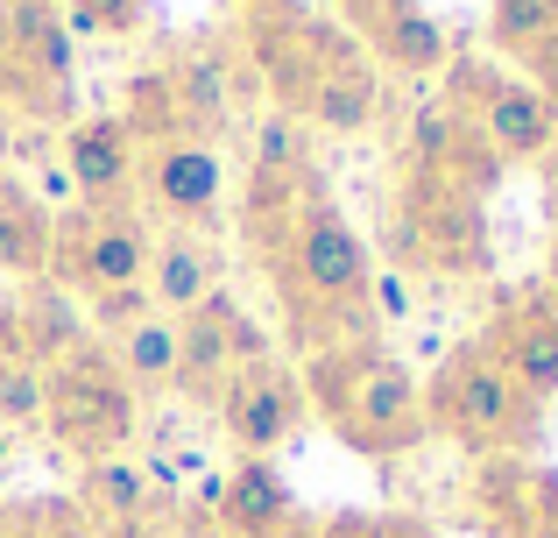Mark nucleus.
<instances>
[{
  "mask_svg": "<svg viewBox=\"0 0 558 538\" xmlns=\"http://www.w3.org/2000/svg\"><path fill=\"white\" fill-rule=\"evenodd\" d=\"M298 383H304V404L332 426V440L354 446L361 461H403L432 440L417 369L381 355L375 340H340L304 355Z\"/></svg>",
  "mask_w": 558,
  "mask_h": 538,
  "instance_id": "1",
  "label": "nucleus"
},
{
  "mask_svg": "<svg viewBox=\"0 0 558 538\" xmlns=\"http://www.w3.org/2000/svg\"><path fill=\"white\" fill-rule=\"evenodd\" d=\"M424 426L438 440L466 446V454L488 461H517L537 446V426H545V404H531L517 390V375L488 355L481 340H460L424 383Z\"/></svg>",
  "mask_w": 558,
  "mask_h": 538,
  "instance_id": "2",
  "label": "nucleus"
},
{
  "mask_svg": "<svg viewBox=\"0 0 558 538\" xmlns=\"http://www.w3.org/2000/svg\"><path fill=\"white\" fill-rule=\"evenodd\" d=\"M142 426V390L121 375L107 340H78L43 369V432L78 461H121Z\"/></svg>",
  "mask_w": 558,
  "mask_h": 538,
  "instance_id": "3",
  "label": "nucleus"
},
{
  "mask_svg": "<svg viewBox=\"0 0 558 538\" xmlns=\"http://www.w3.org/2000/svg\"><path fill=\"white\" fill-rule=\"evenodd\" d=\"M381 235H389L396 263L432 270V276H481L495 263L488 199L460 192L446 178H417V170H403L396 199L381 206Z\"/></svg>",
  "mask_w": 558,
  "mask_h": 538,
  "instance_id": "4",
  "label": "nucleus"
},
{
  "mask_svg": "<svg viewBox=\"0 0 558 538\" xmlns=\"http://www.w3.org/2000/svg\"><path fill=\"white\" fill-rule=\"evenodd\" d=\"M354 50L361 43L347 36V28H332V14H304V8H290V0L269 8V14H255L247 36H241L247 79L276 99V113H298V121H304V107H312L318 79Z\"/></svg>",
  "mask_w": 558,
  "mask_h": 538,
  "instance_id": "5",
  "label": "nucleus"
},
{
  "mask_svg": "<svg viewBox=\"0 0 558 538\" xmlns=\"http://www.w3.org/2000/svg\"><path fill=\"white\" fill-rule=\"evenodd\" d=\"M78 64H71V28L50 0H0V99L28 121H71Z\"/></svg>",
  "mask_w": 558,
  "mask_h": 538,
  "instance_id": "6",
  "label": "nucleus"
},
{
  "mask_svg": "<svg viewBox=\"0 0 558 538\" xmlns=\"http://www.w3.org/2000/svg\"><path fill=\"white\" fill-rule=\"evenodd\" d=\"M446 107L466 113L474 135L488 142L502 164H537L558 135V107L531 79H509V71L474 64V57H452L446 64Z\"/></svg>",
  "mask_w": 558,
  "mask_h": 538,
  "instance_id": "7",
  "label": "nucleus"
},
{
  "mask_svg": "<svg viewBox=\"0 0 558 538\" xmlns=\"http://www.w3.org/2000/svg\"><path fill=\"white\" fill-rule=\"evenodd\" d=\"M149 220L135 206H71L50 220V284L78 290H113V284H142L149 270Z\"/></svg>",
  "mask_w": 558,
  "mask_h": 538,
  "instance_id": "8",
  "label": "nucleus"
},
{
  "mask_svg": "<svg viewBox=\"0 0 558 538\" xmlns=\"http://www.w3.org/2000/svg\"><path fill=\"white\" fill-rule=\"evenodd\" d=\"M213 404H219V426H227V440L241 446L247 461L290 446V440H298V426L312 418L304 383H298V369H290L283 355H262V361H247V369H233L227 390H219Z\"/></svg>",
  "mask_w": 558,
  "mask_h": 538,
  "instance_id": "9",
  "label": "nucleus"
},
{
  "mask_svg": "<svg viewBox=\"0 0 558 538\" xmlns=\"http://www.w3.org/2000/svg\"><path fill=\"white\" fill-rule=\"evenodd\" d=\"M262 355H276L269 333L241 312V298H233V290H213L198 312L178 319V383H170V390L219 397V390H227V375L247 369V361H262Z\"/></svg>",
  "mask_w": 558,
  "mask_h": 538,
  "instance_id": "10",
  "label": "nucleus"
},
{
  "mask_svg": "<svg viewBox=\"0 0 558 538\" xmlns=\"http://www.w3.org/2000/svg\"><path fill=\"white\" fill-rule=\"evenodd\" d=\"M347 36L368 50L375 71L389 79H438L452 64V28L438 22L417 0H368V8H347Z\"/></svg>",
  "mask_w": 558,
  "mask_h": 538,
  "instance_id": "11",
  "label": "nucleus"
},
{
  "mask_svg": "<svg viewBox=\"0 0 558 538\" xmlns=\"http://www.w3.org/2000/svg\"><path fill=\"white\" fill-rule=\"evenodd\" d=\"M135 192L156 220L170 227H205L227 199V164L213 142H156L135 164Z\"/></svg>",
  "mask_w": 558,
  "mask_h": 538,
  "instance_id": "12",
  "label": "nucleus"
},
{
  "mask_svg": "<svg viewBox=\"0 0 558 538\" xmlns=\"http://www.w3.org/2000/svg\"><path fill=\"white\" fill-rule=\"evenodd\" d=\"M163 79H170V99H178L184 135L191 142H213L219 128L233 121V99H241V79H247L241 43H219V36L184 43V50L163 64Z\"/></svg>",
  "mask_w": 558,
  "mask_h": 538,
  "instance_id": "13",
  "label": "nucleus"
},
{
  "mask_svg": "<svg viewBox=\"0 0 558 538\" xmlns=\"http://www.w3.org/2000/svg\"><path fill=\"white\" fill-rule=\"evenodd\" d=\"M135 164H142V150L121 113H85V121L64 128V178L78 192V206H128Z\"/></svg>",
  "mask_w": 558,
  "mask_h": 538,
  "instance_id": "14",
  "label": "nucleus"
},
{
  "mask_svg": "<svg viewBox=\"0 0 558 538\" xmlns=\"http://www.w3.org/2000/svg\"><path fill=\"white\" fill-rule=\"evenodd\" d=\"M410 170H417V178H446V184H460V192H474V199H488L495 184H502V156H495L488 142L474 135V121L452 113L446 99L424 107L417 128H410Z\"/></svg>",
  "mask_w": 558,
  "mask_h": 538,
  "instance_id": "15",
  "label": "nucleus"
},
{
  "mask_svg": "<svg viewBox=\"0 0 558 538\" xmlns=\"http://www.w3.org/2000/svg\"><path fill=\"white\" fill-rule=\"evenodd\" d=\"M481 347L517 375V390L531 404L558 397V298H517V304H502Z\"/></svg>",
  "mask_w": 558,
  "mask_h": 538,
  "instance_id": "16",
  "label": "nucleus"
},
{
  "mask_svg": "<svg viewBox=\"0 0 558 538\" xmlns=\"http://www.w3.org/2000/svg\"><path fill=\"white\" fill-rule=\"evenodd\" d=\"M142 284H149V298H156L163 319H184V312H198L213 290H227V255H219V241L198 235V227H170V235L149 241Z\"/></svg>",
  "mask_w": 558,
  "mask_h": 538,
  "instance_id": "17",
  "label": "nucleus"
},
{
  "mask_svg": "<svg viewBox=\"0 0 558 538\" xmlns=\"http://www.w3.org/2000/svg\"><path fill=\"white\" fill-rule=\"evenodd\" d=\"M205 497H213L227 538H290V531H304L298 497H290V482L269 461H241L227 482H205Z\"/></svg>",
  "mask_w": 558,
  "mask_h": 538,
  "instance_id": "18",
  "label": "nucleus"
},
{
  "mask_svg": "<svg viewBox=\"0 0 558 538\" xmlns=\"http://www.w3.org/2000/svg\"><path fill=\"white\" fill-rule=\"evenodd\" d=\"M381 113V71L368 64V50L340 57V64L318 79L312 107H304V128H326V135H361V128H375Z\"/></svg>",
  "mask_w": 558,
  "mask_h": 538,
  "instance_id": "19",
  "label": "nucleus"
},
{
  "mask_svg": "<svg viewBox=\"0 0 558 538\" xmlns=\"http://www.w3.org/2000/svg\"><path fill=\"white\" fill-rule=\"evenodd\" d=\"M50 220L57 213L28 184L0 178V270L22 276V284H43L50 276Z\"/></svg>",
  "mask_w": 558,
  "mask_h": 538,
  "instance_id": "20",
  "label": "nucleus"
},
{
  "mask_svg": "<svg viewBox=\"0 0 558 538\" xmlns=\"http://www.w3.org/2000/svg\"><path fill=\"white\" fill-rule=\"evenodd\" d=\"M78 511L93 525V538L121 531V525H149V475L135 461H85L78 468Z\"/></svg>",
  "mask_w": 558,
  "mask_h": 538,
  "instance_id": "21",
  "label": "nucleus"
},
{
  "mask_svg": "<svg viewBox=\"0 0 558 538\" xmlns=\"http://www.w3.org/2000/svg\"><path fill=\"white\" fill-rule=\"evenodd\" d=\"M14 326H22V347H28L36 369H50V361H64L78 340H93V333H85V312L64 298V284H50V276L14 298Z\"/></svg>",
  "mask_w": 558,
  "mask_h": 538,
  "instance_id": "22",
  "label": "nucleus"
},
{
  "mask_svg": "<svg viewBox=\"0 0 558 538\" xmlns=\"http://www.w3.org/2000/svg\"><path fill=\"white\" fill-rule=\"evenodd\" d=\"M113 347V361H121V375L135 390H163V383H178V319H142L135 333H121V340H107Z\"/></svg>",
  "mask_w": 558,
  "mask_h": 538,
  "instance_id": "23",
  "label": "nucleus"
},
{
  "mask_svg": "<svg viewBox=\"0 0 558 538\" xmlns=\"http://www.w3.org/2000/svg\"><path fill=\"white\" fill-rule=\"evenodd\" d=\"M545 36H558V0H488V43L509 57H531Z\"/></svg>",
  "mask_w": 558,
  "mask_h": 538,
  "instance_id": "24",
  "label": "nucleus"
},
{
  "mask_svg": "<svg viewBox=\"0 0 558 538\" xmlns=\"http://www.w3.org/2000/svg\"><path fill=\"white\" fill-rule=\"evenodd\" d=\"M255 178H312V135L298 113L255 121Z\"/></svg>",
  "mask_w": 558,
  "mask_h": 538,
  "instance_id": "25",
  "label": "nucleus"
},
{
  "mask_svg": "<svg viewBox=\"0 0 558 538\" xmlns=\"http://www.w3.org/2000/svg\"><path fill=\"white\" fill-rule=\"evenodd\" d=\"M142 319H156L149 284H113V290H93V298H85V333H93V340H121Z\"/></svg>",
  "mask_w": 558,
  "mask_h": 538,
  "instance_id": "26",
  "label": "nucleus"
},
{
  "mask_svg": "<svg viewBox=\"0 0 558 538\" xmlns=\"http://www.w3.org/2000/svg\"><path fill=\"white\" fill-rule=\"evenodd\" d=\"M64 28H85L99 43H128L149 28V0H64Z\"/></svg>",
  "mask_w": 558,
  "mask_h": 538,
  "instance_id": "27",
  "label": "nucleus"
},
{
  "mask_svg": "<svg viewBox=\"0 0 558 538\" xmlns=\"http://www.w3.org/2000/svg\"><path fill=\"white\" fill-rule=\"evenodd\" d=\"M0 432H43V369L36 361H0Z\"/></svg>",
  "mask_w": 558,
  "mask_h": 538,
  "instance_id": "28",
  "label": "nucleus"
},
{
  "mask_svg": "<svg viewBox=\"0 0 558 538\" xmlns=\"http://www.w3.org/2000/svg\"><path fill=\"white\" fill-rule=\"evenodd\" d=\"M0 538H93V525L78 503H22V511H8Z\"/></svg>",
  "mask_w": 558,
  "mask_h": 538,
  "instance_id": "29",
  "label": "nucleus"
},
{
  "mask_svg": "<svg viewBox=\"0 0 558 538\" xmlns=\"http://www.w3.org/2000/svg\"><path fill=\"white\" fill-rule=\"evenodd\" d=\"M368 312H375V319H389V326H403V319L417 312V298H410L403 276H375V284H368Z\"/></svg>",
  "mask_w": 558,
  "mask_h": 538,
  "instance_id": "30",
  "label": "nucleus"
},
{
  "mask_svg": "<svg viewBox=\"0 0 558 538\" xmlns=\"http://www.w3.org/2000/svg\"><path fill=\"white\" fill-rule=\"evenodd\" d=\"M523 64H531V85H537V93H545L551 107H558V36H545L531 57H523Z\"/></svg>",
  "mask_w": 558,
  "mask_h": 538,
  "instance_id": "31",
  "label": "nucleus"
},
{
  "mask_svg": "<svg viewBox=\"0 0 558 538\" xmlns=\"http://www.w3.org/2000/svg\"><path fill=\"white\" fill-rule=\"evenodd\" d=\"M381 538H446V531H432L424 517H381Z\"/></svg>",
  "mask_w": 558,
  "mask_h": 538,
  "instance_id": "32",
  "label": "nucleus"
},
{
  "mask_svg": "<svg viewBox=\"0 0 558 538\" xmlns=\"http://www.w3.org/2000/svg\"><path fill=\"white\" fill-rule=\"evenodd\" d=\"M537 164H545V192H551V206H558V135H551V150L537 156Z\"/></svg>",
  "mask_w": 558,
  "mask_h": 538,
  "instance_id": "33",
  "label": "nucleus"
},
{
  "mask_svg": "<svg viewBox=\"0 0 558 538\" xmlns=\"http://www.w3.org/2000/svg\"><path fill=\"white\" fill-rule=\"evenodd\" d=\"M14 468V432H0V475Z\"/></svg>",
  "mask_w": 558,
  "mask_h": 538,
  "instance_id": "34",
  "label": "nucleus"
},
{
  "mask_svg": "<svg viewBox=\"0 0 558 538\" xmlns=\"http://www.w3.org/2000/svg\"><path fill=\"white\" fill-rule=\"evenodd\" d=\"M241 8H247V14H269V8H283V0H241Z\"/></svg>",
  "mask_w": 558,
  "mask_h": 538,
  "instance_id": "35",
  "label": "nucleus"
},
{
  "mask_svg": "<svg viewBox=\"0 0 558 538\" xmlns=\"http://www.w3.org/2000/svg\"><path fill=\"white\" fill-rule=\"evenodd\" d=\"M551 276H558V241H551Z\"/></svg>",
  "mask_w": 558,
  "mask_h": 538,
  "instance_id": "36",
  "label": "nucleus"
},
{
  "mask_svg": "<svg viewBox=\"0 0 558 538\" xmlns=\"http://www.w3.org/2000/svg\"><path fill=\"white\" fill-rule=\"evenodd\" d=\"M340 8H368V0H340Z\"/></svg>",
  "mask_w": 558,
  "mask_h": 538,
  "instance_id": "37",
  "label": "nucleus"
},
{
  "mask_svg": "<svg viewBox=\"0 0 558 538\" xmlns=\"http://www.w3.org/2000/svg\"><path fill=\"white\" fill-rule=\"evenodd\" d=\"M213 538H227V531H213Z\"/></svg>",
  "mask_w": 558,
  "mask_h": 538,
  "instance_id": "38",
  "label": "nucleus"
}]
</instances>
